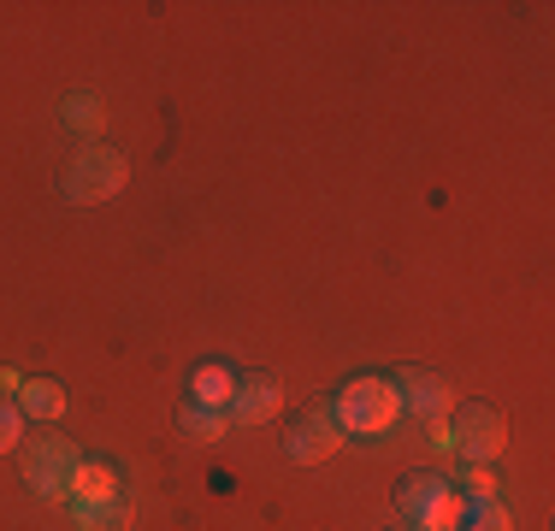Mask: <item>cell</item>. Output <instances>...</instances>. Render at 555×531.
Wrapping results in <instances>:
<instances>
[{
    "mask_svg": "<svg viewBox=\"0 0 555 531\" xmlns=\"http://www.w3.org/2000/svg\"><path fill=\"white\" fill-rule=\"evenodd\" d=\"M178 425H183L190 437H207V443H214V437H224V425H231V414H224V407H207V402H183Z\"/></svg>",
    "mask_w": 555,
    "mask_h": 531,
    "instance_id": "cell-11",
    "label": "cell"
},
{
    "mask_svg": "<svg viewBox=\"0 0 555 531\" xmlns=\"http://www.w3.org/2000/svg\"><path fill=\"white\" fill-rule=\"evenodd\" d=\"M18 467H24V484H30L36 496H65L77 467H83V455H77L72 437H30V443L18 449Z\"/></svg>",
    "mask_w": 555,
    "mask_h": 531,
    "instance_id": "cell-2",
    "label": "cell"
},
{
    "mask_svg": "<svg viewBox=\"0 0 555 531\" xmlns=\"http://www.w3.org/2000/svg\"><path fill=\"white\" fill-rule=\"evenodd\" d=\"M101 118H107V113H101L95 95H72V101H65V125H72V130H101Z\"/></svg>",
    "mask_w": 555,
    "mask_h": 531,
    "instance_id": "cell-15",
    "label": "cell"
},
{
    "mask_svg": "<svg viewBox=\"0 0 555 531\" xmlns=\"http://www.w3.org/2000/svg\"><path fill=\"white\" fill-rule=\"evenodd\" d=\"M130 496H107V502H72L77 531H125L130 526Z\"/></svg>",
    "mask_w": 555,
    "mask_h": 531,
    "instance_id": "cell-8",
    "label": "cell"
},
{
    "mask_svg": "<svg viewBox=\"0 0 555 531\" xmlns=\"http://www.w3.org/2000/svg\"><path fill=\"white\" fill-rule=\"evenodd\" d=\"M231 390H236V378L224 366H202V372H195V402L224 407V402H231Z\"/></svg>",
    "mask_w": 555,
    "mask_h": 531,
    "instance_id": "cell-12",
    "label": "cell"
},
{
    "mask_svg": "<svg viewBox=\"0 0 555 531\" xmlns=\"http://www.w3.org/2000/svg\"><path fill=\"white\" fill-rule=\"evenodd\" d=\"M125 154H113V148H95L89 142L83 154H72V166H65V178H60V195L65 202H77V207H95V202H113L118 190H125Z\"/></svg>",
    "mask_w": 555,
    "mask_h": 531,
    "instance_id": "cell-1",
    "label": "cell"
},
{
    "mask_svg": "<svg viewBox=\"0 0 555 531\" xmlns=\"http://www.w3.org/2000/svg\"><path fill=\"white\" fill-rule=\"evenodd\" d=\"M461 531H508V508L491 496V502H467V520Z\"/></svg>",
    "mask_w": 555,
    "mask_h": 531,
    "instance_id": "cell-14",
    "label": "cell"
},
{
    "mask_svg": "<svg viewBox=\"0 0 555 531\" xmlns=\"http://www.w3.org/2000/svg\"><path fill=\"white\" fill-rule=\"evenodd\" d=\"M65 496L72 502H107V496H125V490H118V472L107 467V461H83Z\"/></svg>",
    "mask_w": 555,
    "mask_h": 531,
    "instance_id": "cell-10",
    "label": "cell"
},
{
    "mask_svg": "<svg viewBox=\"0 0 555 531\" xmlns=\"http://www.w3.org/2000/svg\"><path fill=\"white\" fill-rule=\"evenodd\" d=\"M278 402H284V390H278L272 378H236V390H231V407H224V414H231L236 425H267L272 414H278Z\"/></svg>",
    "mask_w": 555,
    "mask_h": 531,
    "instance_id": "cell-7",
    "label": "cell"
},
{
    "mask_svg": "<svg viewBox=\"0 0 555 531\" xmlns=\"http://www.w3.org/2000/svg\"><path fill=\"white\" fill-rule=\"evenodd\" d=\"M337 414L332 407H313V414H301L296 425L284 431V455L296 461V467H313V461H325V455H337Z\"/></svg>",
    "mask_w": 555,
    "mask_h": 531,
    "instance_id": "cell-5",
    "label": "cell"
},
{
    "mask_svg": "<svg viewBox=\"0 0 555 531\" xmlns=\"http://www.w3.org/2000/svg\"><path fill=\"white\" fill-rule=\"evenodd\" d=\"M18 437H24V414L12 402H0V455H7V449H18Z\"/></svg>",
    "mask_w": 555,
    "mask_h": 531,
    "instance_id": "cell-17",
    "label": "cell"
},
{
    "mask_svg": "<svg viewBox=\"0 0 555 531\" xmlns=\"http://www.w3.org/2000/svg\"><path fill=\"white\" fill-rule=\"evenodd\" d=\"M60 407H65L60 384H48V378L24 384V414H36V419H60Z\"/></svg>",
    "mask_w": 555,
    "mask_h": 531,
    "instance_id": "cell-13",
    "label": "cell"
},
{
    "mask_svg": "<svg viewBox=\"0 0 555 531\" xmlns=\"http://www.w3.org/2000/svg\"><path fill=\"white\" fill-rule=\"evenodd\" d=\"M449 437H455V449L473 461V467H485V461L502 455V437H508V425H502L496 407L473 402V407H455V419H449Z\"/></svg>",
    "mask_w": 555,
    "mask_h": 531,
    "instance_id": "cell-4",
    "label": "cell"
},
{
    "mask_svg": "<svg viewBox=\"0 0 555 531\" xmlns=\"http://www.w3.org/2000/svg\"><path fill=\"white\" fill-rule=\"evenodd\" d=\"M396 414H402V396H396V384L354 378L349 390L337 396V425H349V431H385Z\"/></svg>",
    "mask_w": 555,
    "mask_h": 531,
    "instance_id": "cell-3",
    "label": "cell"
},
{
    "mask_svg": "<svg viewBox=\"0 0 555 531\" xmlns=\"http://www.w3.org/2000/svg\"><path fill=\"white\" fill-rule=\"evenodd\" d=\"M396 396H402V407H414L426 425H431V419H449V407H455L449 384L438 378V372H420V366L396 372Z\"/></svg>",
    "mask_w": 555,
    "mask_h": 531,
    "instance_id": "cell-6",
    "label": "cell"
},
{
    "mask_svg": "<svg viewBox=\"0 0 555 531\" xmlns=\"http://www.w3.org/2000/svg\"><path fill=\"white\" fill-rule=\"evenodd\" d=\"M461 496H467V502H491L496 496V478L485 472V467H467V478H461Z\"/></svg>",
    "mask_w": 555,
    "mask_h": 531,
    "instance_id": "cell-16",
    "label": "cell"
},
{
    "mask_svg": "<svg viewBox=\"0 0 555 531\" xmlns=\"http://www.w3.org/2000/svg\"><path fill=\"white\" fill-rule=\"evenodd\" d=\"M443 490H449V484H443L438 472H408V478H402V490H396V508H402L408 520L420 526V520H426V508L443 496Z\"/></svg>",
    "mask_w": 555,
    "mask_h": 531,
    "instance_id": "cell-9",
    "label": "cell"
}]
</instances>
